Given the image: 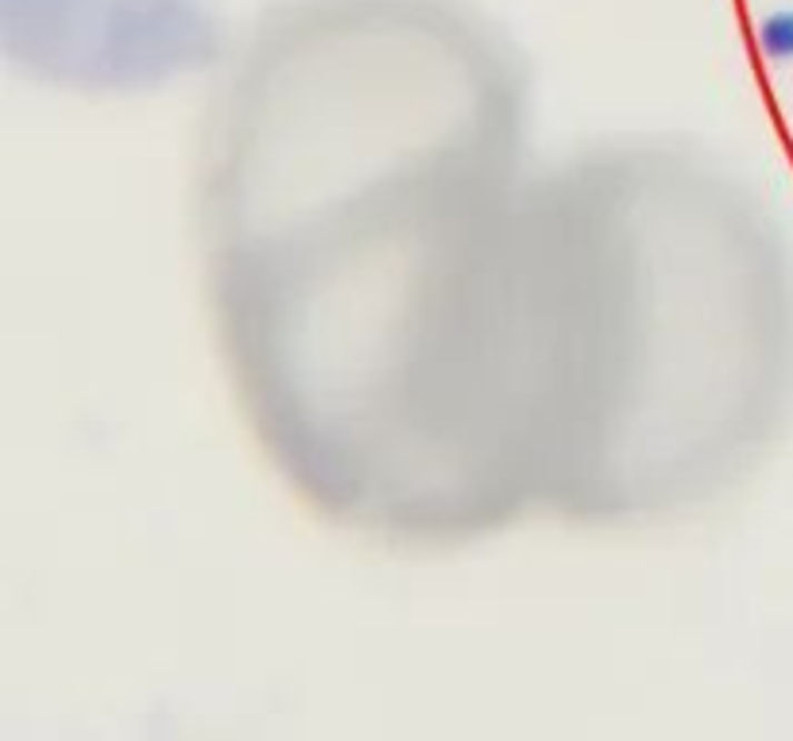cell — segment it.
I'll list each match as a JSON object with an SVG mask.
<instances>
[{"mask_svg":"<svg viewBox=\"0 0 793 741\" xmlns=\"http://www.w3.org/2000/svg\"><path fill=\"white\" fill-rule=\"evenodd\" d=\"M438 104L298 93L209 186L214 282L264 437L295 463L318 433L306 491L391 529H442L434 494L465 487L504 507L515 468L527 479L531 213L499 128L438 124Z\"/></svg>","mask_w":793,"mask_h":741,"instance_id":"obj_1","label":"cell"}]
</instances>
